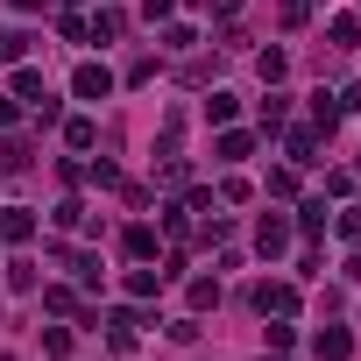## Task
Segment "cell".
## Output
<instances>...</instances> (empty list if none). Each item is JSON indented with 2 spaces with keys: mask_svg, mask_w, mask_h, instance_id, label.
I'll list each match as a JSON object with an SVG mask.
<instances>
[{
  "mask_svg": "<svg viewBox=\"0 0 361 361\" xmlns=\"http://www.w3.org/2000/svg\"><path fill=\"white\" fill-rule=\"evenodd\" d=\"M206 121H234V92H213L206 99Z\"/></svg>",
  "mask_w": 361,
  "mask_h": 361,
  "instance_id": "277c9868",
  "label": "cell"
},
{
  "mask_svg": "<svg viewBox=\"0 0 361 361\" xmlns=\"http://www.w3.org/2000/svg\"><path fill=\"white\" fill-rule=\"evenodd\" d=\"M255 305H262V312H290V305H298V298H290V290H283V283H262V290H255Z\"/></svg>",
  "mask_w": 361,
  "mask_h": 361,
  "instance_id": "7a4b0ae2",
  "label": "cell"
},
{
  "mask_svg": "<svg viewBox=\"0 0 361 361\" xmlns=\"http://www.w3.org/2000/svg\"><path fill=\"white\" fill-rule=\"evenodd\" d=\"M319 354L326 361H347V333H319Z\"/></svg>",
  "mask_w": 361,
  "mask_h": 361,
  "instance_id": "5b68a950",
  "label": "cell"
},
{
  "mask_svg": "<svg viewBox=\"0 0 361 361\" xmlns=\"http://www.w3.org/2000/svg\"><path fill=\"white\" fill-rule=\"evenodd\" d=\"M71 85H78V99H106V92H114V78H106L99 64H78V78H71Z\"/></svg>",
  "mask_w": 361,
  "mask_h": 361,
  "instance_id": "6da1fadb",
  "label": "cell"
},
{
  "mask_svg": "<svg viewBox=\"0 0 361 361\" xmlns=\"http://www.w3.org/2000/svg\"><path fill=\"white\" fill-rule=\"evenodd\" d=\"M340 234H347V241H361V206H347V213H340Z\"/></svg>",
  "mask_w": 361,
  "mask_h": 361,
  "instance_id": "52a82bcc",
  "label": "cell"
},
{
  "mask_svg": "<svg viewBox=\"0 0 361 361\" xmlns=\"http://www.w3.org/2000/svg\"><path fill=\"white\" fill-rule=\"evenodd\" d=\"M22 50H29V36H22V29H0V57H22Z\"/></svg>",
  "mask_w": 361,
  "mask_h": 361,
  "instance_id": "8992f818",
  "label": "cell"
},
{
  "mask_svg": "<svg viewBox=\"0 0 361 361\" xmlns=\"http://www.w3.org/2000/svg\"><path fill=\"white\" fill-rule=\"evenodd\" d=\"M29 227H36V220H29L22 206H8V220H0V234H8V241H29Z\"/></svg>",
  "mask_w": 361,
  "mask_h": 361,
  "instance_id": "3957f363",
  "label": "cell"
}]
</instances>
